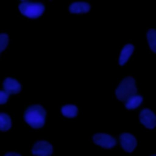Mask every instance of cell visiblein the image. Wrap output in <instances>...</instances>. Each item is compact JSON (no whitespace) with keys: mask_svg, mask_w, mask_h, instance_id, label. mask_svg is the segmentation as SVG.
<instances>
[{"mask_svg":"<svg viewBox=\"0 0 156 156\" xmlns=\"http://www.w3.org/2000/svg\"><path fill=\"white\" fill-rule=\"evenodd\" d=\"M46 111L40 105L29 106L24 112V121L33 128H40L45 123Z\"/></svg>","mask_w":156,"mask_h":156,"instance_id":"1","label":"cell"},{"mask_svg":"<svg viewBox=\"0 0 156 156\" xmlns=\"http://www.w3.org/2000/svg\"><path fill=\"white\" fill-rule=\"evenodd\" d=\"M136 94L135 80L132 77H126L116 89V96L121 101H126L128 98Z\"/></svg>","mask_w":156,"mask_h":156,"instance_id":"2","label":"cell"},{"mask_svg":"<svg viewBox=\"0 0 156 156\" xmlns=\"http://www.w3.org/2000/svg\"><path fill=\"white\" fill-rule=\"evenodd\" d=\"M18 9H20V12L22 15H24L26 17H29V18H37V17L41 16L44 10H45L43 4L28 2V1H23L22 4H20Z\"/></svg>","mask_w":156,"mask_h":156,"instance_id":"3","label":"cell"},{"mask_svg":"<svg viewBox=\"0 0 156 156\" xmlns=\"http://www.w3.org/2000/svg\"><path fill=\"white\" fill-rule=\"evenodd\" d=\"M93 141L95 144H98L99 146L101 147H105V149H111L116 145V140L108 135V134H104V133H98L93 136Z\"/></svg>","mask_w":156,"mask_h":156,"instance_id":"4","label":"cell"},{"mask_svg":"<svg viewBox=\"0 0 156 156\" xmlns=\"http://www.w3.org/2000/svg\"><path fill=\"white\" fill-rule=\"evenodd\" d=\"M34 156H50L52 154V146L48 141H37L32 149Z\"/></svg>","mask_w":156,"mask_h":156,"instance_id":"5","label":"cell"},{"mask_svg":"<svg viewBox=\"0 0 156 156\" xmlns=\"http://www.w3.org/2000/svg\"><path fill=\"white\" fill-rule=\"evenodd\" d=\"M139 119H140V122H141L146 128H149V129H152V128L156 127V116H155V113H154L151 110H149V108H145V110H143V111L140 112Z\"/></svg>","mask_w":156,"mask_h":156,"instance_id":"6","label":"cell"},{"mask_svg":"<svg viewBox=\"0 0 156 156\" xmlns=\"http://www.w3.org/2000/svg\"><path fill=\"white\" fill-rule=\"evenodd\" d=\"M119 143H121L123 150L127 151V152H132L136 146V139L129 133L121 134L119 135Z\"/></svg>","mask_w":156,"mask_h":156,"instance_id":"7","label":"cell"},{"mask_svg":"<svg viewBox=\"0 0 156 156\" xmlns=\"http://www.w3.org/2000/svg\"><path fill=\"white\" fill-rule=\"evenodd\" d=\"M4 91L6 94H17L21 91V84L13 78H6L4 80Z\"/></svg>","mask_w":156,"mask_h":156,"instance_id":"8","label":"cell"},{"mask_svg":"<svg viewBox=\"0 0 156 156\" xmlns=\"http://www.w3.org/2000/svg\"><path fill=\"white\" fill-rule=\"evenodd\" d=\"M89 10H90V5L88 2L79 1V2H73L69 5V12L72 13H85Z\"/></svg>","mask_w":156,"mask_h":156,"instance_id":"9","label":"cell"},{"mask_svg":"<svg viewBox=\"0 0 156 156\" xmlns=\"http://www.w3.org/2000/svg\"><path fill=\"white\" fill-rule=\"evenodd\" d=\"M133 50H134V46H133L132 44L124 45V48L122 49V51H121V54H119V60H118V62H119L121 66H123V65L129 60L130 55L133 54Z\"/></svg>","mask_w":156,"mask_h":156,"instance_id":"10","label":"cell"},{"mask_svg":"<svg viewBox=\"0 0 156 156\" xmlns=\"http://www.w3.org/2000/svg\"><path fill=\"white\" fill-rule=\"evenodd\" d=\"M124 102H126V108H128V110H134V108H136V107L143 102V98H141L140 95L135 94V95L128 98Z\"/></svg>","mask_w":156,"mask_h":156,"instance_id":"11","label":"cell"},{"mask_svg":"<svg viewBox=\"0 0 156 156\" xmlns=\"http://www.w3.org/2000/svg\"><path fill=\"white\" fill-rule=\"evenodd\" d=\"M61 112H62L63 116H66V117H68V118H73V117L77 116L78 108H77V106H74V105H65V106L61 108Z\"/></svg>","mask_w":156,"mask_h":156,"instance_id":"12","label":"cell"},{"mask_svg":"<svg viewBox=\"0 0 156 156\" xmlns=\"http://www.w3.org/2000/svg\"><path fill=\"white\" fill-rule=\"evenodd\" d=\"M146 38H147V43L150 49L156 52V30L155 29H149L146 33Z\"/></svg>","mask_w":156,"mask_h":156,"instance_id":"13","label":"cell"},{"mask_svg":"<svg viewBox=\"0 0 156 156\" xmlns=\"http://www.w3.org/2000/svg\"><path fill=\"white\" fill-rule=\"evenodd\" d=\"M11 128V118L6 113H0V130H9Z\"/></svg>","mask_w":156,"mask_h":156,"instance_id":"14","label":"cell"},{"mask_svg":"<svg viewBox=\"0 0 156 156\" xmlns=\"http://www.w3.org/2000/svg\"><path fill=\"white\" fill-rule=\"evenodd\" d=\"M7 43H9L7 34H0V52L5 50V48L7 46Z\"/></svg>","mask_w":156,"mask_h":156,"instance_id":"15","label":"cell"},{"mask_svg":"<svg viewBox=\"0 0 156 156\" xmlns=\"http://www.w3.org/2000/svg\"><path fill=\"white\" fill-rule=\"evenodd\" d=\"M9 99V94H6L4 90H0V105L1 104H5Z\"/></svg>","mask_w":156,"mask_h":156,"instance_id":"16","label":"cell"},{"mask_svg":"<svg viewBox=\"0 0 156 156\" xmlns=\"http://www.w3.org/2000/svg\"><path fill=\"white\" fill-rule=\"evenodd\" d=\"M5 156H21V155H18V154H16V152H7Z\"/></svg>","mask_w":156,"mask_h":156,"instance_id":"17","label":"cell"},{"mask_svg":"<svg viewBox=\"0 0 156 156\" xmlns=\"http://www.w3.org/2000/svg\"><path fill=\"white\" fill-rule=\"evenodd\" d=\"M152 156H156V155H152Z\"/></svg>","mask_w":156,"mask_h":156,"instance_id":"18","label":"cell"},{"mask_svg":"<svg viewBox=\"0 0 156 156\" xmlns=\"http://www.w3.org/2000/svg\"><path fill=\"white\" fill-rule=\"evenodd\" d=\"M23 1H24V0H23Z\"/></svg>","mask_w":156,"mask_h":156,"instance_id":"19","label":"cell"}]
</instances>
